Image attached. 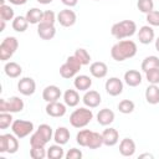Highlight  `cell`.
<instances>
[{"mask_svg": "<svg viewBox=\"0 0 159 159\" xmlns=\"http://www.w3.org/2000/svg\"><path fill=\"white\" fill-rule=\"evenodd\" d=\"M63 102L67 107H76L80 103V94L76 89H66L63 93Z\"/></svg>", "mask_w": 159, "mask_h": 159, "instance_id": "cell-25", "label": "cell"}, {"mask_svg": "<svg viewBox=\"0 0 159 159\" xmlns=\"http://www.w3.org/2000/svg\"><path fill=\"white\" fill-rule=\"evenodd\" d=\"M142 71L147 72L153 68H159V57L157 56H147L142 62Z\"/></svg>", "mask_w": 159, "mask_h": 159, "instance_id": "cell-28", "label": "cell"}, {"mask_svg": "<svg viewBox=\"0 0 159 159\" xmlns=\"http://www.w3.org/2000/svg\"><path fill=\"white\" fill-rule=\"evenodd\" d=\"M134 108H135V104H134V102L130 101V99H123V101H120V102L118 103V111H119L120 113H123V114H129V113H132V112L134 111Z\"/></svg>", "mask_w": 159, "mask_h": 159, "instance_id": "cell-34", "label": "cell"}, {"mask_svg": "<svg viewBox=\"0 0 159 159\" xmlns=\"http://www.w3.org/2000/svg\"><path fill=\"white\" fill-rule=\"evenodd\" d=\"M139 158H150V159H153V155L149 154V153H145V154H140Z\"/></svg>", "mask_w": 159, "mask_h": 159, "instance_id": "cell-50", "label": "cell"}, {"mask_svg": "<svg viewBox=\"0 0 159 159\" xmlns=\"http://www.w3.org/2000/svg\"><path fill=\"white\" fill-rule=\"evenodd\" d=\"M145 78L150 84H159V68H153L147 71Z\"/></svg>", "mask_w": 159, "mask_h": 159, "instance_id": "cell-40", "label": "cell"}, {"mask_svg": "<svg viewBox=\"0 0 159 159\" xmlns=\"http://www.w3.org/2000/svg\"><path fill=\"white\" fill-rule=\"evenodd\" d=\"M62 96V92L60 89V87L55 86V84H50L47 87L43 88L42 91V98L45 102H55V101H58L60 97Z\"/></svg>", "mask_w": 159, "mask_h": 159, "instance_id": "cell-14", "label": "cell"}, {"mask_svg": "<svg viewBox=\"0 0 159 159\" xmlns=\"http://www.w3.org/2000/svg\"><path fill=\"white\" fill-rule=\"evenodd\" d=\"M94 1H99V0H94Z\"/></svg>", "mask_w": 159, "mask_h": 159, "instance_id": "cell-53", "label": "cell"}, {"mask_svg": "<svg viewBox=\"0 0 159 159\" xmlns=\"http://www.w3.org/2000/svg\"><path fill=\"white\" fill-rule=\"evenodd\" d=\"M82 102L88 108H96V107H98L101 104L102 98H101L99 92H97L94 89H89V91H86V93L83 94Z\"/></svg>", "mask_w": 159, "mask_h": 159, "instance_id": "cell-12", "label": "cell"}, {"mask_svg": "<svg viewBox=\"0 0 159 159\" xmlns=\"http://www.w3.org/2000/svg\"><path fill=\"white\" fill-rule=\"evenodd\" d=\"M77 73H78V72H77L76 70H73L67 62H65V63L60 67V75H61L62 78L70 80V78H72V77H76Z\"/></svg>", "mask_w": 159, "mask_h": 159, "instance_id": "cell-35", "label": "cell"}, {"mask_svg": "<svg viewBox=\"0 0 159 159\" xmlns=\"http://www.w3.org/2000/svg\"><path fill=\"white\" fill-rule=\"evenodd\" d=\"M66 62L73 68V70H76L77 72L81 70V67H82V63L80 62V60L75 56V55H72V56H68L67 57V60H66Z\"/></svg>", "mask_w": 159, "mask_h": 159, "instance_id": "cell-44", "label": "cell"}, {"mask_svg": "<svg viewBox=\"0 0 159 159\" xmlns=\"http://www.w3.org/2000/svg\"><path fill=\"white\" fill-rule=\"evenodd\" d=\"M17 91L24 96H31L36 91V82L31 77H22L17 82Z\"/></svg>", "mask_w": 159, "mask_h": 159, "instance_id": "cell-9", "label": "cell"}, {"mask_svg": "<svg viewBox=\"0 0 159 159\" xmlns=\"http://www.w3.org/2000/svg\"><path fill=\"white\" fill-rule=\"evenodd\" d=\"M30 155L34 159H43L47 157V149H45V147H31Z\"/></svg>", "mask_w": 159, "mask_h": 159, "instance_id": "cell-39", "label": "cell"}, {"mask_svg": "<svg viewBox=\"0 0 159 159\" xmlns=\"http://www.w3.org/2000/svg\"><path fill=\"white\" fill-rule=\"evenodd\" d=\"M11 26L16 32H25L27 30V27H29V21L26 19V16H21L20 15V16L14 17Z\"/></svg>", "mask_w": 159, "mask_h": 159, "instance_id": "cell-27", "label": "cell"}, {"mask_svg": "<svg viewBox=\"0 0 159 159\" xmlns=\"http://www.w3.org/2000/svg\"><path fill=\"white\" fill-rule=\"evenodd\" d=\"M102 137H103V144L107 147H113L118 143L119 140V133L116 128H106L102 132Z\"/></svg>", "mask_w": 159, "mask_h": 159, "instance_id": "cell-15", "label": "cell"}, {"mask_svg": "<svg viewBox=\"0 0 159 159\" xmlns=\"http://www.w3.org/2000/svg\"><path fill=\"white\" fill-rule=\"evenodd\" d=\"M145 101L149 104L159 103V87L158 84H149L145 89Z\"/></svg>", "mask_w": 159, "mask_h": 159, "instance_id": "cell-24", "label": "cell"}, {"mask_svg": "<svg viewBox=\"0 0 159 159\" xmlns=\"http://www.w3.org/2000/svg\"><path fill=\"white\" fill-rule=\"evenodd\" d=\"M137 32V24L133 20H122L119 22L113 24L111 29V34L117 40H123L133 36Z\"/></svg>", "mask_w": 159, "mask_h": 159, "instance_id": "cell-2", "label": "cell"}, {"mask_svg": "<svg viewBox=\"0 0 159 159\" xmlns=\"http://www.w3.org/2000/svg\"><path fill=\"white\" fill-rule=\"evenodd\" d=\"M11 132L19 138L22 139L27 135H30L34 132V123L30 120H24V119H16L11 124Z\"/></svg>", "mask_w": 159, "mask_h": 159, "instance_id": "cell-7", "label": "cell"}, {"mask_svg": "<svg viewBox=\"0 0 159 159\" xmlns=\"http://www.w3.org/2000/svg\"><path fill=\"white\" fill-rule=\"evenodd\" d=\"M36 132H37L47 143L53 138V129L51 128V125H48V124H46V123L40 124L39 128L36 129Z\"/></svg>", "mask_w": 159, "mask_h": 159, "instance_id": "cell-30", "label": "cell"}, {"mask_svg": "<svg viewBox=\"0 0 159 159\" xmlns=\"http://www.w3.org/2000/svg\"><path fill=\"white\" fill-rule=\"evenodd\" d=\"M19 47V41L14 36H7L5 37L1 43H0V60L1 61H7L12 57V55L16 52Z\"/></svg>", "mask_w": 159, "mask_h": 159, "instance_id": "cell-4", "label": "cell"}, {"mask_svg": "<svg viewBox=\"0 0 159 159\" xmlns=\"http://www.w3.org/2000/svg\"><path fill=\"white\" fill-rule=\"evenodd\" d=\"M4 72L7 77L10 78H17L21 76L22 73V68L21 66L17 63V62H14V61H10V62H6L5 66H4Z\"/></svg>", "mask_w": 159, "mask_h": 159, "instance_id": "cell-22", "label": "cell"}, {"mask_svg": "<svg viewBox=\"0 0 159 159\" xmlns=\"http://www.w3.org/2000/svg\"><path fill=\"white\" fill-rule=\"evenodd\" d=\"M66 104L65 103H61L58 101H55V102H48L47 106H46V113L50 116V117H53V118H60V117H63L67 112L66 109Z\"/></svg>", "mask_w": 159, "mask_h": 159, "instance_id": "cell-11", "label": "cell"}, {"mask_svg": "<svg viewBox=\"0 0 159 159\" xmlns=\"http://www.w3.org/2000/svg\"><path fill=\"white\" fill-rule=\"evenodd\" d=\"M12 116L9 112H0V129H6L12 124Z\"/></svg>", "mask_w": 159, "mask_h": 159, "instance_id": "cell-38", "label": "cell"}, {"mask_svg": "<svg viewBox=\"0 0 159 159\" xmlns=\"http://www.w3.org/2000/svg\"><path fill=\"white\" fill-rule=\"evenodd\" d=\"M93 119V112L88 107H80L70 116V124L73 128H84Z\"/></svg>", "mask_w": 159, "mask_h": 159, "instance_id": "cell-3", "label": "cell"}, {"mask_svg": "<svg viewBox=\"0 0 159 159\" xmlns=\"http://www.w3.org/2000/svg\"><path fill=\"white\" fill-rule=\"evenodd\" d=\"M102 145H103V137H102V134H99L97 132H92L87 148H89V149H98Z\"/></svg>", "mask_w": 159, "mask_h": 159, "instance_id": "cell-32", "label": "cell"}, {"mask_svg": "<svg viewBox=\"0 0 159 159\" xmlns=\"http://www.w3.org/2000/svg\"><path fill=\"white\" fill-rule=\"evenodd\" d=\"M15 14H14V9L10 5H0V19L4 21H10L14 20Z\"/></svg>", "mask_w": 159, "mask_h": 159, "instance_id": "cell-33", "label": "cell"}, {"mask_svg": "<svg viewBox=\"0 0 159 159\" xmlns=\"http://www.w3.org/2000/svg\"><path fill=\"white\" fill-rule=\"evenodd\" d=\"M104 88H106V92L109 96L116 97V96H119L123 92V82L118 77H111L106 81Z\"/></svg>", "mask_w": 159, "mask_h": 159, "instance_id": "cell-10", "label": "cell"}, {"mask_svg": "<svg viewBox=\"0 0 159 159\" xmlns=\"http://www.w3.org/2000/svg\"><path fill=\"white\" fill-rule=\"evenodd\" d=\"M73 86L78 91H88L92 86V80L89 76L87 75H78L75 77V81H73Z\"/></svg>", "mask_w": 159, "mask_h": 159, "instance_id": "cell-21", "label": "cell"}, {"mask_svg": "<svg viewBox=\"0 0 159 159\" xmlns=\"http://www.w3.org/2000/svg\"><path fill=\"white\" fill-rule=\"evenodd\" d=\"M5 22H6V21L0 20V32H2V31H4V29H5Z\"/></svg>", "mask_w": 159, "mask_h": 159, "instance_id": "cell-49", "label": "cell"}, {"mask_svg": "<svg viewBox=\"0 0 159 159\" xmlns=\"http://www.w3.org/2000/svg\"><path fill=\"white\" fill-rule=\"evenodd\" d=\"M155 50L159 52V37L155 40Z\"/></svg>", "mask_w": 159, "mask_h": 159, "instance_id": "cell-51", "label": "cell"}, {"mask_svg": "<svg viewBox=\"0 0 159 159\" xmlns=\"http://www.w3.org/2000/svg\"><path fill=\"white\" fill-rule=\"evenodd\" d=\"M119 153L123 157H132L135 153V143L130 138H124L119 143Z\"/></svg>", "mask_w": 159, "mask_h": 159, "instance_id": "cell-19", "label": "cell"}, {"mask_svg": "<svg viewBox=\"0 0 159 159\" xmlns=\"http://www.w3.org/2000/svg\"><path fill=\"white\" fill-rule=\"evenodd\" d=\"M137 43L132 40H120L111 48V56L114 61L122 62L127 58H132L137 55Z\"/></svg>", "mask_w": 159, "mask_h": 159, "instance_id": "cell-1", "label": "cell"}, {"mask_svg": "<svg viewBox=\"0 0 159 159\" xmlns=\"http://www.w3.org/2000/svg\"><path fill=\"white\" fill-rule=\"evenodd\" d=\"M37 35L42 39V40H52L56 35V27L55 25L51 24H43L40 22L37 24Z\"/></svg>", "mask_w": 159, "mask_h": 159, "instance_id": "cell-16", "label": "cell"}, {"mask_svg": "<svg viewBox=\"0 0 159 159\" xmlns=\"http://www.w3.org/2000/svg\"><path fill=\"white\" fill-rule=\"evenodd\" d=\"M70 137H71V133H70V130L66 127H58L53 132V140H55V143L61 144V145H65L70 140Z\"/></svg>", "mask_w": 159, "mask_h": 159, "instance_id": "cell-23", "label": "cell"}, {"mask_svg": "<svg viewBox=\"0 0 159 159\" xmlns=\"http://www.w3.org/2000/svg\"><path fill=\"white\" fill-rule=\"evenodd\" d=\"M124 82L129 87H137L142 83V75L137 70H128L124 73Z\"/></svg>", "mask_w": 159, "mask_h": 159, "instance_id": "cell-20", "label": "cell"}, {"mask_svg": "<svg viewBox=\"0 0 159 159\" xmlns=\"http://www.w3.org/2000/svg\"><path fill=\"white\" fill-rule=\"evenodd\" d=\"M89 72L94 78H103L107 76L108 73V67L104 62L101 61H96L93 63H91L89 66Z\"/></svg>", "mask_w": 159, "mask_h": 159, "instance_id": "cell-17", "label": "cell"}, {"mask_svg": "<svg viewBox=\"0 0 159 159\" xmlns=\"http://www.w3.org/2000/svg\"><path fill=\"white\" fill-rule=\"evenodd\" d=\"M137 7L140 12L147 15L148 12L154 10V1L153 0H138L137 1Z\"/></svg>", "mask_w": 159, "mask_h": 159, "instance_id": "cell-36", "label": "cell"}, {"mask_svg": "<svg viewBox=\"0 0 159 159\" xmlns=\"http://www.w3.org/2000/svg\"><path fill=\"white\" fill-rule=\"evenodd\" d=\"M91 134H92V130L89 129H82L77 133L76 135V142L77 144H80L81 147H87L88 145V142H89V138H91Z\"/></svg>", "mask_w": 159, "mask_h": 159, "instance_id": "cell-31", "label": "cell"}, {"mask_svg": "<svg viewBox=\"0 0 159 159\" xmlns=\"http://www.w3.org/2000/svg\"><path fill=\"white\" fill-rule=\"evenodd\" d=\"M47 144V142L37 133V132H34L30 137V145L31 147H45Z\"/></svg>", "mask_w": 159, "mask_h": 159, "instance_id": "cell-41", "label": "cell"}, {"mask_svg": "<svg viewBox=\"0 0 159 159\" xmlns=\"http://www.w3.org/2000/svg\"><path fill=\"white\" fill-rule=\"evenodd\" d=\"M154 37H155V32L153 30V26H150V25H144L138 31V40L143 45L152 43L154 41Z\"/></svg>", "mask_w": 159, "mask_h": 159, "instance_id": "cell-13", "label": "cell"}, {"mask_svg": "<svg viewBox=\"0 0 159 159\" xmlns=\"http://www.w3.org/2000/svg\"><path fill=\"white\" fill-rule=\"evenodd\" d=\"M78 60L80 62L82 63V66H86V65H89V61H91V55L88 53V51L86 48H77L73 53Z\"/></svg>", "mask_w": 159, "mask_h": 159, "instance_id": "cell-37", "label": "cell"}, {"mask_svg": "<svg viewBox=\"0 0 159 159\" xmlns=\"http://www.w3.org/2000/svg\"><path fill=\"white\" fill-rule=\"evenodd\" d=\"M61 1H62L63 5H66V6H68V7H73V6H76L77 2H78V0H61Z\"/></svg>", "mask_w": 159, "mask_h": 159, "instance_id": "cell-46", "label": "cell"}, {"mask_svg": "<svg viewBox=\"0 0 159 159\" xmlns=\"http://www.w3.org/2000/svg\"><path fill=\"white\" fill-rule=\"evenodd\" d=\"M25 104L20 97L12 96L9 99L1 98L0 99V112H9V113H19L24 109Z\"/></svg>", "mask_w": 159, "mask_h": 159, "instance_id": "cell-6", "label": "cell"}, {"mask_svg": "<svg viewBox=\"0 0 159 159\" xmlns=\"http://www.w3.org/2000/svg\"><path fill=\"white\" fill-rule=\"evenodd\" d=\"M76 20H77V15L70 7L63 9V10H61L57 14V22L61 26H63V27H71V26H73L76 24Z\"/></svg>", "mask_w": 159, "mask_h": 159, "instance_id": "cell-8", "label": "cell"}, {"mask_svg": "<svg viewBox=\"0 0 159 159\" xmlns=\"http://www.w3.org/2000/svg\"><path fill=\"white\" fill-rule=\"evenodd\" d=\"M114 112L109 108H103L101 109L98 113H97V122L101 124V125H109L114 122Z\"/></svg>", "mask_w": 159, "mask_h": 159, "instance_id": "cell-18", "label": "cell"}, {"mask_svg": "<svg viewBox=\"0 0 159 159\" xmlns=\"http://www.w3.org/2000/svg\"><path fill=\"white\" fill-rule=\"evenodd\" d=\"M42 14H43V11L40 10L39 7H32V9L27 10V12H26L25 16H26L29 24L36 25V24H40V22H41V20H42Z\"/></svg>", "mask_w": 159, "mask_h": 159, "instance_id": "cell-26", "label": "cell"}, {"mask_svg": "<svg viewBox=\"0 0 159 159\" xmlns=\"http://www.w3.org/2000/svg\"><path fill=\"white\" fill-rule=\"evenodd\" d=\"M56 21H57V15H56L52 10H46V11H43L41 22H43V24H51V25H55V22H56Z\"/></svg>", "mask_w": 159, "mask_h": 159, "instance_id": "cell-42", "label": "cell"}, {"mask_svg": "<svg viewBox=\"0 0 159 159\" xmlns=\"http://www.w3.org/2000/svg\"><path fill=\"white\" fill-rule=\"evenodd\" d=\"M36 1L40 2V4H42V5H47V4L52 2V0H36Z\"/></svg>", "mask_w": 159, "mask_h": 159, "instance_id": "cell-48", "label": "cell"}, {"mask_svg": "<svg viewBox=\"0 0 159 159\" xmlns=\"http://www.w3.org/2000/svg\"><path fill=\"white\" fill-rule=\"evenodd\" d=\"M145 20L150 26H159V11L153 10V11L148 12L145 16Z\"/></svg>", "mask_w": 159, "mask_h": 159, "instance_id": "cell-43", "label": "cell"}, {"mask_svg": "<svg viewBox=\"0 0 159 159\" xmlns=\"http://www.w3.org/2000/svg\"><path fill=\"white\" fill-rule=\"evenodd\" d=\"M19 149V138L12 133L0 135V153L14 154Z\"/></svg>", "mask_w": 159, "mask_h": 159, "instance_id": "cell-5", "label": "cell"}, {"mask_svg": "<svg viewBox=\"0 0 159 159\" xmlns=\"http://www.w3.org/2000/svg\"><path fill=\"white\" fill-rule=\"evenodd\" d=\"M65 157V152L62 149L61 144H53L50 145V148L47 149V158L48 159H62Z\"/></svg>", "mask_w": 159, "mask_h": 159, "instance_id": "cell-29", "label": "cell"}, {"mask_svg": "<svg viewBox=\"0 0 159 159\" xmlns=\"http://www.w3.org/2000/svg\"><path fill=\"white\" fill-rule=\"evenodd\" d=\"M82 152L77 148H71L66 154H65V158L66 159H81L82 158Z\"/></svg>", "mask_w": 159, "mask_h": 159, "instance_id": "cell-45", "label": "cell"}, {"mask_svg": "<svg viewBox=\"0 0 159 159\" xmlns=\"http://www.w3.org/2000/svg\"><path fill=\"white\" fill-rule=\"evenodd\" d=\"M0 2H1V5H5V0H0Z\"/></svg>", "mask_w": 159, "mask_h": 159, "instance_id": "cell-52", "label": "cell"}, {"mask_svg": "<svg viewBox=\"0 0 159 159\" xmlns=\"http://www.w3.org/2000/svg\"><path fill=\"white\" fill-rule=\"evenodd\" d=\"M9 2L12 5H24L27 2V0H9Z\"/></svg>", "mask_w": 159, "mask_h": 159, "instance_id": "cell-47", "label": "cell"}]
</instances>
